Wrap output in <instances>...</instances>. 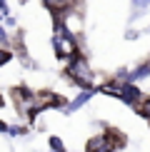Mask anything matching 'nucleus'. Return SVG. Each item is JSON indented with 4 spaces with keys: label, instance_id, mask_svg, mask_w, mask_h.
Returning a JSON list of instances; mask_svg holds the SVG:
<instances>
[{
    "label": "nucleus",
    "instance_id": "f257e3e1",
    "mask_svg": "<svg viewBox=\"0 0 150 152\" xmlns=\"http://www.w3.org/2000/svg\"><path fill=\"white\" fill-rule=\"evenodd\" d=\"M55 50H58L60 58H65V55H75V42L70 40V35H68V30H62V25H58L55 28Z\"/></svg>",
    "mask_w": 150,
    "mask_h": 152
},
{
    "label": "nucleus",
    "instance_id": "f03ea898",
    "mask_svg": "<svg viewBox=\"0 0 150 152\" xmlns=\"http://www.w3.org/2000/svg\"><path fill=\"white\" fill-rule=\"evenodd\" d=\"M68 72H70V77H75V82H80V85H90V70H88V65H85V60H80V58H75L73 60V65L68 67Z\"/></svg>",
    "mask_w": 150,
    "mask_h": 152
},
{
    "label": "nucleus",
    "instance_id": "7ed1b4c3",
    "mask_svg": "<svg viewBox=\"0 0 150 152\" xmlns=\"http://www.w3.org/2000/svg\"><path fill=\"white\" fill-rule=\"evenodd\" d=\"M88 152H112V140L108 135H98V137H90L85 145Z\"/></svg>",
    "mask_w": 150,
    "mask_h": 152
},
{
    "label": "nucleus",
    "instance_id": "20e7f679",
    "mask_svg": "<svg viewBox=\"0 0 150 152\" xmlns=\"http://www.w3.org/2000/svg\"><path fill=\"white\" fill-rule=\"evenodd\" d=\"M138 97H140L138 87H133V85H123V87H120V100H125V102H130V105H135Z\"/></svg>",
    "mask_w": 150,
    "mask_h": 152
},
{
    "label": "nucleus",
    "instance_id": "39448f33",
    "mask_svg": "<svg viewBox=\"0 0 150 152\" xmlns=\"http://www.w3.org/2000/svg\"><path fill=\"white\" fill-rule=\"evenodd\" d=\"M88 100H90V92H83V95H80V97H78V100H75V102L70 105V110H78V107L83 105V102H88Z\"/></svg>",
    "mask_w": 150,
    "mask_h": 152
},
{
    "label": "nucleus",
    "instance_id": "423d86ee",
    "mask_svg": "<svg viewBox=\"0 0 150 152\" xmlns=\"http://www.w3.org/2000/svg\"><path fill=\"white\" fill-rule=\"evenodd\" d=\"M50 147H53V152H65V147H62L60 137H50Z\"/></svg>",
    "mask_w": 150,
    "mask_h": 152
},
{
    "label": "nucleus",
    "instance_id": "0eeeda50",
    "mask_svg": "<svg viewBox=\"0 0 150 152\" xmlns=\"http://www.w3.org/2000/svg\"><path fill=\"white\" fill-rule=\"evenodd\" d=\"M143 75H148V65H140V67H138V70L133 72V75H130V82H133V80H138V77H143Z\"/></svg>",
    "mask_w": 150,
    "mask_h": 152
},
{
    "label": "nucleus",
    "instance_id": "6e6552de",
    "mask_svg": "<svg viewBox=\"0 0 150 152\" xmlns=\"http://www.w3.org/2000/svg\"><path fill=\"white\" fill-rule=\"evenodd\" d=\"M45 3L50 5V8H62L65 3H70V0H45Z\"/></svg>",
    "mask_w": 150,
    "mask_h": 152
},
{
    "label": "nucleus",
    "instance_id": "1a4fd4ad",
    "mask_svg": "<svg viewBox=\"0 0 150 152\" xmlns=\"http://www.w3.org/2000/svg\"><path fill=\"white\" fill-rule=\"evenodd\" d=\"M8 60H10V53L8 50H0V65H5Z\"/></svg>",
    "mask_w": 150,
    "mask_h": 152
},
{
    "label": "nucleus",
    "instance_id": "9d476101",
    "mask_svg": "<svg viewBox=\"0 0 150 152\" xmlns=\"http://www.w3.org/2000/svg\"><path fill=\"white\" fill-rule=\"evenodd\" d=\"M133 5H135L138 10H140V8H148V5H150V0H133Z\"/></svg>",
    "mask_w": 150,
    "mask_h": 152
},
{
    "label": "nucleus",
    "instance_id": "9b49d317",
    "mask_svg": "<svg viewBox=\"0 0 150 152\" xmlns=\"http://www.w3.org/2000/svg\"><path fill=\"white\" fill-rule=\"evenodd\" d=\"M3 130H5V132H8L10 127H5V125H3V122H0V132H3Z\"/></svg>",
    "mask_w": 150,
    "mask_h": 152
},
{
    "label": "nucleus",
    "instance_id": "f8f14e48",
    "mask_svg": "<svg viewBox=\"0 0 150 152\" xmlns=\"http://www.w3.org/2000/svg\"><path fill=\"white\" fill-rule=\"evenodd\" d=\"M5 40V33H3V30H0V42H3Z\"/></svg>",
    "mask_w": 150,
    "mask_h": 152
},
{
    "label": "nucleus",
    "instance_id": "ddd939ff",
    "mask_svg": "<svg viewBox=\"0 0 150 152\" xmlns=\"http://www.w3.org/2000/svg\"><path fill=\"white\" fill-rule=\"evenodd\" d=\"M3 105H5V100H3V97H0V107H3Z\"/></svg>",
    "mask_w": 150,
    "mask_h": 152
}]
</instances>
